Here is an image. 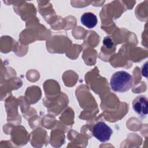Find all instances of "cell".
Segmentation results:
<instances>
[{
  "mask_svg": "<svg viewBox=\"0 0 148 148\" xmlns=\"http://www.w3.org/2000/svg\"><path fill=\"white\" fill-rule=\"evenodd\" d=\"M103 43H107V44H104V45H106V46H107L109 47H111L113 45V43H112L111 39L109 38H105L103 40Z\"/></svg>",
  "mask_w": 148,
  "mask_h": 148,
  "instance_id": "5b68a950",
  "label": "cell"
},
{
  "mask_svg": "<svg viewBox=\"0 0 148 148\" xmlns=\"http://www.w3.org/2000/svg\"><path fill=\"white\" fill-rule=\"evenodd\" d=\"M132 108L135 112L142 118L145 117L148 113V101L146 97L139 95L132 101Z\"/></svg>",
  "mask_w": 148,
  "mask_h": 148,
  "instance_id": "3957f363",
  "label": "cell"
},
{
  "mask_svg": "<svg viewBox=\"0 0 148 148\" xmlns=\"http://www.w3.org/2000/svg\"><path fill=\"white\" fill-rule=\"evenodd\" d=\"M82 24L88 28H92L96 26L98 23L97 16L91 12L83 13L80 18Z\"/></svg>",
  "mask_w": 148,
  "mask_h": 148,
  "instance_id": "277c9868",
  "label": "cell"
},
{
  "mask_svg": "<svg viewBox=\"0 0 148 148\" xmlns=\"http://www.w3.org/2000/svg\"><path fill=\"white\" fill-rule=\"evenodd\" d=\"M133 84V77L124 71H117L113 74L110 80V86L113 91L124 92L130 90Z\"/></svg>",
  "mask_w": 148,
  "mask_h": 148,
  "instance_id": "6da1fadb",
  "label": "cell"
},
{
  "mask_svg": "<svg viewBox=\"0 0 148 148\" xmlns=\"http://www.w3.org/2000/svg\"><path fill=\"white\" fill-rule=\"evenodd\" d=\"M112 134V129L103 121L98 122L93 127V136L101 142L108 141Z\"/></svg>",
  "mask_w": 148,
  "mask_h": 148,
  "instance_id": "7a4b0ae2",
  "label": "cell"
}]
</instances>
